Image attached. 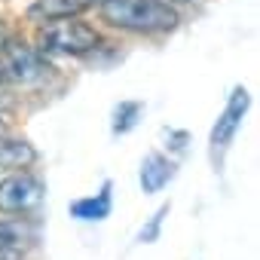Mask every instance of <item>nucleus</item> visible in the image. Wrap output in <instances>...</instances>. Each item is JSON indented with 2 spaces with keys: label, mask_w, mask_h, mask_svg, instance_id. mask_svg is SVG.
I'll list each match as a JSON object with an SVG mask.
<instances>
[{
  "label": "nucleus",
  "mask_w": 260,
  "mask_h": 260,
  "mask_svg": "<svg viewBox=\"0 0 260 260\" xmlns=\"http://www.w3.org/2000/svg\"><path fill=\"white\" fill-rule=\"evenodd\" d=\"M7 80V71H4V61H0V83H4Z\"/></svg>",
  "instance_id": "obj_13"
},
{
  "label": "nucleus",
  "mask_w": 260,
  "mask_h": 260,
  "mask_svg": "<svg viewBox=\"0 0 260 260\" xmlns=\"http://www.w3.org/2000/svg\"><path fill=\"white\" fill-rule=\"evenodd\" d=\"M138 113H141V104L138 101H122L116 107V113H113V132H128V128L135 125Z\"/></svg>",
  "instance_id": "obj_11"
},
{
  "label": "nucleus",
  "mask_w": 260,
  "mask_h": 260,
  "mask_svg": "<svg viewBox=\"0 0 260 260\" xmlns=\"http://www.w3.org/2000/svg\"><path fill=\"white\" fill-rule=\"evenodd\" d=\"M172 175H175V166H172L162 153H150V156L144 159V166H141V187H144V193L162 190V187L172 181Z\"/></svg>",
  "instance_id": "obj_7"
},
{
  "label": "nucleus",
  "mask_w": 260,
  "mask_h": 260,
  "mask_svg": "<svg viewBox=\"0 0 260 260\" xmlns=\"http://www.w3.org/2000/svg\"><path fill=\"white\" fill-rule=\"evenodd\" d=\"M101 19L135 34H162L178 28V10L166 0H101Z\"/></svg>",
  "instance_id": "obj_1"
},
{
  "label": "nucleus",
  "mask_w": 260,
  "mask_h": 260,
  "mask_svg": "<svg viewBox=\"0 0 260 260\" xmlns=\"http://www.w3.org/2000/svg\"><path fill=\"white\" fill-rule=\"evenodd\" d=\"M89 7H92V0H34L28 7V19L40 22V25L61 22V19H77Z\"/></svg>",
  "instance_id": "obj_6"
},
{
  "label": "nucleus",
  "mask_w": 260,
  "mask_h": 260,
  "mask_svg": "<svg viewBox=\"0 0 260 260\" xmlns=\"http://www.w3.org/2000/svg\"><path fill=\"white\" fill-rule=\"evenodd\" d=\"M248 104H251L248 89H233V95L226 98L223 113L217 116V122H214V128H211V159H214V162H220V159H223V153H226L230 141L236 138L239 125H242V116H245Z\"/></svg>",
  "instance_id": "obj_4"
},
{
  "label": "nucleus",
  "mask_w": 260,
  "mask_h": 260,
  "mask_svg": "<svg viewBox=\"0 0 260 260\" xmlns=\"http://www.w3.org/2000/svg\"><path fill=\"white\" fill-rule=\"evenodd\" d=\"M71 214L80 217V220H104V217L110 214V184H104L98 196L77 199V202L71 205Z\"/></svg>",
  "instance_id": "obj_9"
},
{
  "label": "nucleus",
  "mask_w": 260,
  "mask_h": 260,
  "mask_svg": "<svg viewBox=\"0 0 260 260\" xmlns=\"http://www.w3.org/2000/svg\"><path fill=\"white\" fill-rule=\"evenodd\" d=\"M166 214H169V205H162V208L150 217V223L141 230V242H153V239L159 236V226H162V217H166Z\"/></svg>",
  "instance_id": "obj_12"
},
{
  "label": "nucleus",
  "mask_w": 260,
  "mask_h": 260,
  "mask_svg": "<svg viewBox=\"0 0 260 260\" xmlns=\"http://www.w3.org/2000/svg\"><path fill=\"white\" fill-rule=\"evenodd\" d=\"M37 239V230L28 220H10L0 217V254L4 251H19Z\"/></svg>",
  "instance_id": "obj_8"
},
{
  "label": "nucleus",
  "mask_w": 260,
  "mask_h": 260,
  "mask_svg": "<svg viewBox=\"0 0 260 260\" xmlns=\"http://www.w3.org/2000/svg\"><path fill=\"white\" fill-rule=\"evenodd\" d=\"M98 43V34L92 25L77 19L46 22L37 34V52L40 55H86Z\"/></svg>",
  "instance_id": "obj_2"
},
{
  "label": "nucleus",
  "mask_w": 260,
  "mask_h": 260,
  "mask_svg": "<svg viewBox=\"0 0 260 260\" xmlns=\"http://www.w3.org/2000/svg\"><path fill=\"white\" fill-rule=\"evenodd\" d=\"M37 159L28 141H0V169H25Z\"/></svg>",
  "instance_id": "obj_10"
},
{
  "label": "nucleus",
  "mask_w": 260,
  "mask_h": 260,
  "mask_svg": "<svg viewBox=\"0 0 260 260\" xmlns=\"http://www.w3.org/2000/svg\"><path fill=\"white\" fill-rule=\"evenodd\" d=\"M0 61H4L7 80H16V83H37L46 77V64L40 52L25 40H19L4 22H0Z\"/></svg>",
  "instance_id": "obj_3"
},
{
  "label": "nucleus",
  "mask_w": 260,
  "mask_h": 260,
  "mask_svg": "<svg viewBox=\"0 0 260 260\" xmlns=\"http://www.w3.org/2000/svg\"><path fill=\"white\" fill-rule=\"evenodd\" d=\"M40 199H43V187L31 175H10L0 181V211L4 214L31 211Z\"/></svg>",
  "instance_id": "obj_5"
}]
</instances>
